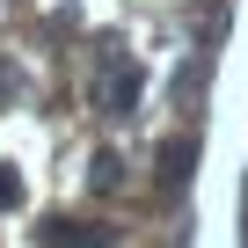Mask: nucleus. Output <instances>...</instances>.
Wrapping results in <instances>:
<instances>
[{
    "instance_id": "39448f33",
    "label": "nucleus",
    "mask_w": 248,
    "mask_h": 248,
    "mask_svg": "<svg viewBox=\"0 0 248 248\" xmlns=\"http://www.w3.org/2000/svg\"><path fill=\"white\" fill-rule=\"evenodd\" d=\"M15 204H22V175L0 161V212H15Z\"/></svg>"
},
{
    "instance_id": "20e7f679",
    "label": "nucleus",
    "mask_w": 248,
    "mask_h": 248,
    "mask_svg": "<svg viewBox=\"0 0 248 248\" xmlns=\"http://www.w3.org/2000/svg\"><path fill=\"white\" fill-rule=\"evenodd\" d=\"M88 183H95V190H117V183H124V161H117V154H95V175H88Z\"/></svg>"
},
{
    "instance_id": "f257e3e1",
    "label": "nucleus",
    "mask_w": 248,
    "mask_h": 248,
    "mask_svg": "<svg viewBox=\"0 0 248 248\" xmlns=\"http://www.w3.org/2000/svg\"><path fill=\"white\" fill-rule=\"evenodd\" d=\"M139 88H146V73L124 59L117 44H95V109L102 117H132L139 109Z\"/></svg>"
},
{
    "instance_id": "7ed1b4c3",
    "label": "nucleus",
    "mask_w": 248,
    "mask_h": 248,
    "mask_svg": "<svg viewBox=\"0 0 248 248\" xmlns=\"http://www.w3.org/2000/svg\"><path fill=\"white\" fill-rule=\"evenodd\" d=\"M117 233L109 226H80V219H51L44 226V248H109Z\"/></svg>"
},
{
    "instance_id": "f03ea898",
    "label": "nucleus",
    "mask_w": 248,
    "mask_h": 248,
    "mask_svg": "<svg viewBox=\"0 0 248 248\" xmlns=\"http://www.w3.org/2000/svg\"><path fill=\"white\" fill-rule=\"evenodd\" d=\"M190 168H197V139H183V132L161 139V190H168V197L190 183Z\"/></svg>"
}]
</instances>
